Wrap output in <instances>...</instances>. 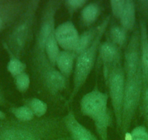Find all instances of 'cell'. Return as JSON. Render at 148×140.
<instances>
[{
	"label": "cell",
	"instance_id": "d4e9b609",
	"mask_svg": "<svg viewBox=\"0 0 148 140\" xmlns=\"http://www.w3.org/2000/svg\"><path fill=\"white\" fill-rule=\"evenodd\" d=\"M64 3L69 13L71 14V15H72L75 11L84 8L87 4V1L86 0H66Z\"/></svg>",
	"mask_w": 148,
	"mask_h": 140
},
{
	"label": "cell",
	"instance_id": "277c9868",
	"mask_svg": "<svg viewBox=\"0 0 148 140\" xmlns=\"http://www.w3.org/2000/svg\"><path fill=\"white\" fill-rule=\"evenodd\" d=\"M62 2L59 0H50L45 5L36 40L37 64L48 61L45 54V45L55 31V16Z\"/></svg>",
	"mask_w": 148,
	"mask_h": 140
},
{
	"label": "cell",
	"instance_id": "9a60e30c",
	"mask_svg": "<svg viewBox=\"0 0 148 140\" xmlns=\"http://www.w3.org/2000/svg\"><path fill=\"white\" fill-rule=\"evenodd\" d=\"M100 14V7L97 2L86 4L81 12V18L86 26L92 25L95 22Z\"/></svg>",
	"mask_w": 148,
	"mask_h": 140
},
{
	"label": "cell",
	"instance_id": "3957f363",
	"mask_svg": "<svg viewBox=\"0 0 148 140\" xmlns=\"http://www.w3.org/2000/svg\"><path fill=\"white\" fill-rule=\"evenodd\" d=\"M40 2L32 0L27 2L20 19L12 29L10 37V49L19 58L26 48L32 34L33 26L37 9Z\"/></svg>",
	"mask_w": 148,
	"mask_h": 140
},
{
	"label": "cell",
	"instance_id": "4dcf8cb0",
	"mask_svg": "<svg viewBox=\"0 0 148 140\" xmlns=\"http://www.w3.org/2000/svg\"><path fill=\"white\" fill-rule=\"evenodd\" d=\"M3 101H4L3 97H2V96L1 95V94H0V103H2Z\"/></svg>",
	"mask_w": 148,
	"mask_h": 140
},
{
	"label": "cell",
	"instance_id": "2e32d148",
	"mask_svg": "<svg viewBox=\"0 0 148 140\" xmlns=\"http://www.w3.org/2000/svg\"><path fill=\"white\" fill-rule=\"evenodd\" d=\"M98 31V26L90 28L80 34L79 41L73 53L77 56L79 54L89 48L95 40Z\"/></svg>",
	"mask_w": 148,
	"mask_h": 140
},
{
	"label": "cell",
	"instance_id": "cb8c5ba5",
	"mask_svg": "<svg viewBox=\"0 0 148 140\" xmlns=\"http://www.w3.org/2000/svg\"><path fill=\"white\" fill-rule=\"evenodd\" d=\"M130 140H148V130L143 125L136 126L132 130Z\"/></svg>",
	"mask_w": 148,
	"mask_h": 140
},
{
	"label": "cell",
	"instance_id": "ac0fdd59",
	"mask_svg": "<svg viewBox=\"0 0 148 140\" xmlns=\"http://www.w3.org/2000/svg\"><path fill=\"white\" fill-rule=\"evenodd\" d=\"M94 123H95L97 133L101 140H108V128L112 123V117H111L110 112H108L106 115Z\"/></svg>",
	"mask_w": 148,
	"mask_h": 140
},
{
	"label": "cell",
	"instance_id": "8992f818",
	"mask_svg": "<svg viewBox=\"0 0 148 140\" xmlns=\"http://www.w3.org/2000/svg\"><path fill=\"white\" fill-rule=\"evenodd\" d=\"M105 80L109 88L110 98L117 128L121 130L125 89V72L123 67L121 66V62L115 65L110 70Z\"/></svg>",
	"mask_w": 148,
	"mask_h": 140
},
{
	"label": "cell",
	"instance_id": "7a4b0ae2",
	"mask_svg": "<svg viewBox=\"0 0 148 140\" xmlns=\"http://www.w3.org/2000/svg\"><path fill=\"white\" fill-rule=\"evenodd\" d=\"M143 91L142 69L135 73L125 74L122 123L121 130L123 134L129 129L141 102Z\"/></svg>",
	"mask_w": 148,
	"mask_h": 140
},
{
	"label": "cell",
	"instance_id": "9c48e42d",
	"mask_svg": "<svg viewBox=\"0 0 148 140\" xmlns=\"http://www.w3.org/2000/svg\"><path fill=\"white\" fill-rule=\"evenodd\" d=\"M98 53L103 64L104 75L106 78L110 70L115 65L121 62L120 48L110 41H105L99 45Z\"/></svg>",
	"mask_w": 148,
	"mask_h": 140
},
{
	"label": "cell",
	"instance_id": "603a6c76",
	"mask_svg": "<svg viewBox=\"0 0 148 140\" xmlns=\"http://www.w3.org/2000/svg\"><path fill=\"white\" fill-rule=\"evenodd\" d=\"M30 83H31L30 77L25 72H23L15 78V87L21 93L25 92L29 88Z\"/></svg>",
	"mask_w": 148,
	"mask_h": 140
},
{
	"label": "cell",
	"instance_id": "44dd1931",
	"mask_svg": "<svg viewBox=\"0 0 148 140\" xmlns=\"http://www.w3.org/2000/svg\"><path fill=\"white\" fill-rule=\"evenodd\" d=\"M26 106H28L31 109L34 116H36L37 118L43 117L47 113L48 110L47 103L38 98H33L28 100L27 101Z\"/></svg>",
	"mask_w": 148,
	"mask_h": 140
},
{
	"label": "cell",
	"instance_id": "52a82bcc",
	"mask_svg": "<svg viewBox=\"0 0 148 140\" xmlns=\"http://www.w3.org/2000/svg\"><path fill=\"white\" fill-rule=\"evenodd\" d=\"M108 95L95 86L85 94L80 103L81 112L84 116L95 122L110 112L108 108Z\"/></svg>",
	"mask_w": 148,
	"mask_h": 140
},
{
	"label": "cell",
	"instance_id": "ba28073f",
	"mask_svg": "<svg viewBox=\"0 0 148 140\" xmlns=\"http://www.w3.org/2000/svg\"><path fill=\"white\" fill-rule=\"evenodd\" d=\"M55 34L59 47L63 51L73 52L80 36L73 23L70 21L62 23L55 28Z\"/></svg>",
	"mask_w": 148,
	"mask_h": 140
},
{
	"label": "cell",
	"instance_id": "4316f807",
	"mask_svg": "<svg viewBox=\"0 0 148 140\" xmlns=\"http://www.w3.org/2000/svg\"><path fill=\"white\" fill-rule=\"evenodd\" d=\"M142 107L145 121L147 124L148 130V87H143L142 95Z\"/></svg>",
	"mask_w": 148,
	"mask_h": 140
},
{
	"label": "cell",
	"instance_id": "f1b7e54d",
	"mask_svg": "<svg viewBox=\"0 0 148 140\" xmlns=\"http://www.w3.org/2000/svg\"><path fill=\"white\" fill-rule=\"evenodd\" d=\"M6 24V18L4 15H0V31H2Z\"/></svg>",
	"mask_w": 148,
	"mask_h": 140
},
{
	"label": "cell",
	"instance_id": "6da1fadb",
	"mask_svg": "<svg viewBox=\"0 0 148 140\" xmlns=\"http://www.w3.org/2000/svg\"><path fill=\"white\" fill-rule=\"evenodd\" d=\"M110 21V16L108 15L98 26V31L90 46L76 56L73 69V88L68 101L71 102L78 93L84 85L95 64L99 45Z\"/></svg>",
	"mask_w": 148,
	"mask_h": 140
},
{
	"label": "cell",
	"instance_id": "5b68a950",
	"mask_svg": "<svg viewBox=\"0 0 148 140\" xmlns=\"http://www.w3.org/2000/svg\"><path fill=\"white\" fill-rule=\"evenodd\" d=\"M52 123L45 120L34 123L20 122L5 128L0 134V140H43Z\"/></svg>",
	"mask_w": 148,
	"mask_h": 140
},
{
	"label": "cell",
	"instance_id": "e0dca14e",
	"mask_svg": "<svg viewBox=\"0 0 148 140\" xmlns=\"http://www.w3.org/2000/svg\"><path fill=\"white\" fill-rule=\"evenodd\" d=\"M59 48L60 47L55 38V34L54 32L47 40L45 45V54L49 62L53 67H55L56 60L60 53Z\"/></svg>",
	"mask_w": 148,
	"mask_h": 140
},
{
	"label": "cell",
	"instance_id": "ffe728a7",
	"mask_svg": "<svg viewBox=\"0 0 148 140\" xmlns=\"http://www.w3.org/2000/svg\"><path fill=\"white\" fill-rule=\"evenodd\" d=\"M110 42L117 45L119 48L123 47L127 40V31L121 26H113L110 29Z\"/></svg>",
	"mask_w": 148,
	"mask_h": 140
},
{
	"label": "cell",
	"instance_id": "30bf717a",
	"mask_svg": "<svg viewBox=\"0 0 148 140\" xmlns=\"http://www.w3.org/2000/svg\"><path fill=\"white\" fill-rule=\"evenodd\" d=\"M67 130L73 140H99L87 128L82 125L72 110H69L63 118Z\"/></svg>",
	"mask_w": 148,
	"mask_h": 140
},
{
	"label": "cell",
	"instance_id": "8fae6325",
	"mask_svg": "<svg viewBox=\"0 0 148 140\" xmlns=\"http://www.w3.org/2000/svg\"><path fill=\"white\" fill-rule=\"evenodd\" d=\"M39 71L47 88L51 94H57L65 88L67 80L55 67L49 64Z\"/></svg>",
	"mask_w": 148,
	"mask_h": 140
},
{
	"label": "cell",
	"instance_id": "484cf974",
	"mask_svg": "<svg viewBox=\"0 0 148 140\" xmlns=\"http://www.w3.org/2000/svg\"><path fill=\"white\" fill-rule=\"evenodd\" d=\"M126 0H112L110 1L111 10L116 18H120L123 9H124Z\"/></svg>",
	"mask_w": 148,
	"mask_h": 140
},
{
	"label": "cell",
	"instance_id": "4fadbf2b",
	"mask_svg": "<svg viewBox=\"0 0 148 140\" xmlns=\"http://www.w3.org/2000/svg\"><path fill=\"white\" fill-rule=\"evenodd\" d=\"M76 58V55L73 52L66 51H60L57 58L55 66L67 80L73 72Z\"/></svg>",
	"mask_w": 148,
	"mask_h": 140
},
{
	"label": "cell",
	"instance_id": "83f0119b",
	"mask_svg": "<svg viewBox=\"0 0 148 140\" xmlns=\"http://www.w3.org/2000/svg\"><path fill=\"white\" fill-rule=\"evenodd\" d=\"M138 4H139V7L142 12L145 14H148V1H139L138 2Z\"/></svg>",
	"mask_w": 148,
	"mask_h": 140
},
{
	"label": "cell",
	"instance_id": "5bb4252c",
	"mask_svg": "<svg viewBox=\"0 0 148 140\" xmlns=\"http://www.w3.org/2000/svg\"><path fill=\"white\" fill-rule=\"evenodd\" d=\"M121 26L126 31H132L136 24V4L132 0H126L124 9L120 17Z\"/></svg>",
	"mask_w": 148,
	"mask_h": 140
},
{
	"label": "cell",
	"instance_id": "7c38bea8",
	"mask_svg": "<svg viewBox=\"0 0 148 140\" xmlns=\"http://www.w3.org/2000/svg\"><path fill=\"white\" fill-rule=\"evenodd\" d=\"M140 59L143 87H148V30L145 21L139 20Z\"/></svg>",
	"mask_w": 148,
	"mask_h": 140
},
{
	"label": "cell",
	"instance_id": "f546056e",
	"mask_svg": "<svg viewBox=\"0 0 148 140\" xmlns=\"http://www.w3.org/2000/svg\"><path fill=\"white\" fill-rule=\"evenodd\" d=\"M5 118H6V115H5V112H2V110H0V121L5 119Z\"/></svg>",
	"mask_w": 148,
	"mask_h": 140
},
{
	"label": "cell",
	"instance_id": "7402d4cb",
	"mask_svg": "<svg viewBox=\"0 0 148 140\" xmlns=\"http://www.w3.org/2000/svg\"><path fill=\"white\" fill-rule=\"evenodd\" d=\"M11 112L20 122H31L34 120V115L32 111L26 105L14 107L11 109Z\"/></svg>",
	"mask_w": 148,
	"mask_h": 140
},
{
	"label": "cell",
	"instance_id": "d6986e66",
	"mask_svg": "<svg viewBox=\"0 0 148 140\" xmlns=\"http://www.w3.org/2000/svg\"><path fill=\"white\" fill-rule=\"evenodd\" d=\"M8 51L11 53V57L10 58L9 61L8 63V66H7V69H8V72L14 78L18 76L21 74L25 72V69H26V64L24 62H23L19 58L15 56L13 53L10 51V50L8 48Z\"/></svg>",
	"mask_w": 148,
	"mask_h": 140
}]
</instances>
